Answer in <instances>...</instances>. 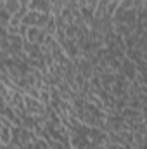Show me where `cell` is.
Masks as SVG:
<instances>
[{
  "label": "cell",
  "mask_w": 147,
  "mask_h": 149,
  "mask_svg": "<svg viewBox=\"0 0 147 149\" xmlns=\"http://www.w3.org/2000/svg\"><path fill=\"white\" fill-rule=\"evenodd\" d=\"M119 73H123L128 80H133V78H135V64H133L132 61H128L126 57H123V59H121Z\"/></svg>",
  "instance_id": "1"
},
{
  "label": "cell",
  "mask_w": 147,
  "mask_h": 149,
  "mask_svg": "<svg viewBox=\"0 0 147 149\" xmlns=\"http://www.w3.org/2000/svg\"><path fill=\"white\" fill-rule=\"evenodd\" d=\"M38 14H40V12H37V10H28V12L23 16L21 23L26 24V26H35V24H37V19H38Z\"/></svg>",
  "instance_id": "2"
},
{
  "label": "cell",
  "mask_w": 147,
  "mask_h": 149,
  "mask_svg": "<svg viewBox=\"0 0 147 149\" xmlns=\"http://www.w3.org/2000/svg\"><path fill=\"white\" fill-rule=\"evenodd\" d=\"M19 120H21V127H23V128H26V130H33V128H35V125H37V123H35V116H33V114H30V113L23 114Z\"/></svg>",
  "instance_id": "3"
},
{
  "label": "cell",
  "mask_w": 147,
  "mask_h": 149,
  "mask_svg": "<svg viewBox=\"0 0 147 149\" xmlns=\"http://www.w3.org/2000/svg\"><path fill=\"white\" fill-rule=\"evenodd\" d=\"M3 9L12 16L21 9V3H19V0H3Z\"/></svg>",
  "instance_id": "4"
},
{
  "label": "cell",
  "mask_w": 147,
  "mask_h": 149,
  "mask_svg": "<svg viewBox=\"0 0 147 149\" xmlns=\"http://www.w3.org/2000/svg\"><path fill=\"white\" fill-rule=\"evenodd\" d=\"M10 142V127H0V144L5 146Z\"/></svg>",
  "instance_id": "5"
},
{
  "label": "cell",
  "mask_w": 147,
  "mask_h": 149,
  "mask_svg": "<svg viewBox=\"0 0 147 149\" xmlns=\"http://www.w3.org/2000/svg\"><path fill=\"white\" fill-rule=\"evenodd\" d=\"M38 30H40V28H37V26H28V31H26V35H24V40L30 42V43H35Z\"/></svg>",
  "instance_id": "6"
},
{
  "label": "cell",
  "mask_w": 147,
  "mask_h": 149,
  "mask_svg": "<svg viewBox=\"0 0 147 149\" xmlns=\"http://www.w3.org/2000/svg\"><path fill=\"white\" fill-rule=\"evenodd\" d=\"M76 35H78V26H76V24H68L66 30H64V38H68V40H74Z\"/></svg>",
  "instance_id": "7"
},
{
  "label": "cell",
  "mask_w": 147,
  "mask_h": 149,
  "mask_svg": "<svg viewBox=\"0 0 147 149\" xmlns=\"http://www.w3.org/2000/svg\"><path fill=\"white\" fill-rule=\"evenodd\" d=\"M49 19H50V14H49V12H40L35 26L40 28V30H42V28H45V26H47V23H49Z\"/></svg>",
  "instance_id": "8"
},
{
  "label": "cell",
  "mask_w": 147,
  "mask_h": 149,
  "mask_svg": "<svg viewBox=\"0 0 147 149\" xmlns=\"http://www.w3.org/2000/svg\"><path fill=\"white\" fill-rule=\"evenodd\" d=\"M9 19H10V14H9V12L2 7V9H0V26H5V28H7Z\"/></svg>",
  "instance_id": "9"
},
{
  "label": "cell",
  "mask_w": 147,
  "mask_h": 149,
  "mask_svg": "<svg viewBox=\"0 0 147 149\" xmlns=\"http://www.w3.org/2000/svg\"><path fill=\"white\" fill-rule=\"evenodd\" d=\"M33 149H49V142L45 139H35L33 141Z\"/></svg>",
  "instance_id": "10"
},
{
  "label": "cell",
  "mask_w": 147,
  "mask_h": 149,
  "mask_svg": "<svg viewBox=\"0 0 147 149\" xmlns=\"http://www.w3.org/2000/svg\"><path fill=\"white\" fill-rule=\"evenodd\" d=\"M24 95H30V97H33V99H38L40 90H38L37 87H28V88H24Z\"/></svg>",
  "instance_id": "11"
},
{
  "label": "cell",
  "mask_w": 147,
  "mask_h": 149,
  "mask_svg": "<svg viewBox=\"0 0 147 149\" xmlns=\"http://www.w3.org/2000/svg\"><path fill=\"white\" fill-rule=\"evenodd\" d=\"M0 97H3L5 99V102L9 101V97H10V90L5 87V83H2L0 81Z\"/></svg>",
  "instance_id": "12"
},
{
  "label": "cell",
  "mask_w": 147,
  "mask_h": 149,
  "mask_svg": "<svg viewBox=\"0 0 147 149\" xmlns=\"http://www.w3.org/2000/svg\"><path fill=\"white\" fill-rule=\"evenodd\" d=\"M45 37H47V31L42 28V30H38V35H37V40H35V43L37 45H43V40H45Z\"/></svg>",
  "instance_id": "13"
},
{
  "label": "cell",
  "mask_w": 147,
  "mask_h": 149,
  "mask_svg": "<svg viewBox=\"0 0 147 149\" xmlns=\"http://www.w3.org/2000/svg\"><path fill=\"white\" fill-rule=\"evenodd\" d=\"M26 31H28V26H26V24H23V23H21V24H19V26H17V35H21V37L24 38V35H26Z\"/></svg>",
  "instance_id": "14"
},
{
  "label": "cell",
  "mask_w": 147,
  "mask_h": 149,
  "mask_svg": "<svg viewBox=\"0 0 147 149\" xmlns=\"http://www.w3.org/2000/svg\"><path fill=\"white\" fill-rule=\"evenodd\" d=\"M21 149H33V142H24V144H21Z\"/></svg>",
  "instance_id": "15"
},
{
  "label": "cell",
  "mask_w": 147,
  "mask_h": 149,
  "mask_svg": "<svg viewBox=\"0 0 147 149\" xmlns=\"http://www.w3.org/2000/svg\"><path fill=\"white\" fill-rule=\"evenodd\" d=\"M5 106H7V102H5V99L3 97H0V113L5 109Z\"/></svg>",
  "instance_id": "16"
},
{
  "label": "cell",
  "mask_w": 147,
  "mask_h": 149,
  "mask_svg": "<svg viewBox=\"0 0 147 149\" xmlns=\"http://www.w3.org/2000/svg\"><path fill=\"white\" fill-rule=\"evenodd\" d=\"M19 3H21V5H28V3H30V0H19Z\"/></svg>",
  "instance_id": "17"
},
{
  "label": "cell",
  "mask_w": 147,
  "mask_h": 149,
  "mask_svg": "<svg viewBox=\"0 0 147 149\" xmlns=\"http://www.w3.org/2000/svg\"><path fill=\"white\" fill-rule=\"evenodd\" d=\"M0 148H2V144H0Z\"/></svg>",
  "instance_id": "18"
},
{
  "label": "cell",
  "mask_w": 147,
  "mask_h": 149,
  "mask_svg": "<svg viewBox=\"0 0 147 149\" xmlns=\"http://www.w3.org/2000/svg\"><path fill=\"white\" fill-rule=\"evenodd\" d=\"M133 149H137V148H133Z\"/></svg>",
  "instance_id": "19"
}]
</instances>
